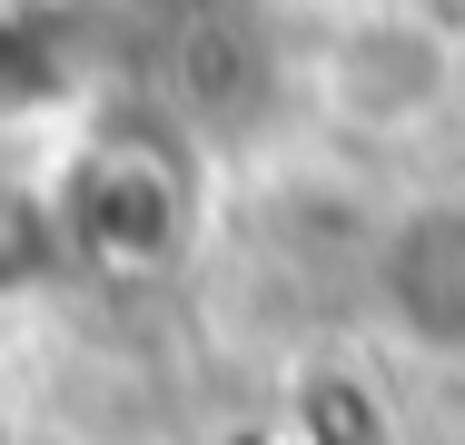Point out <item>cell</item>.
<instances>
[{
    "mask_svg": "<svg viewBox=\"0 0 465 445\" xmlns=\"http://www.w3.org/2000/svg\"><path fill=\"white\" fill-rule=\"evenodd\" d=\"M465 80V50L446 20H426V10H367V20H347L327 50H317V99L347 119V129H376V139H396V129H426Z\"/></svg>",
    "mask_w": 465,
    "mask_h": 445,
    "instance_id": "obj_1",
    "label": "cell"
},
{
    "mask_svg": "<svg viewBox=\"0 0 465 445\" xmlns=\"http://www.w3.org/2000/svg\"><path fill=\"white\" fill-rule=\"evenodd\" d=\"M386 317L426 356H465V208H416L386 228Z\"/></svg>",
    "mask_w": 465,
    "mask_h": 445,
    "instance_id": "obj_2",
    "label": "cell"
},
{
    "mask_svg": "<svg viewBox=\"0 0 465 445\" xmlns=\"http://www.w3.org/2000/svg\"><path fill=\"white\" fill-rule=\"evenodd\" d=\"M70 238L99 258H169V188L149 159H90L70 188Z\"/></svg>",
    "mask_w": 465,
    "mask_h": 445,
    "instance_id": "obj_3",
    "label": "cell"
},
{
    "mask_svg": "<svg viewBox=\"0 0 465 445\" xmlns=\"http://www.w3.org/2000/svg\"><path fill=\"white\" fill-rule=\"evenodd\" d=\"M287 436L297 445H396V416L376 406V386H357V376H307Z\"/></svg>",
    "mask_w": 465,
    "mask_h": 445,
    "instance_id": "obj_4",
    "label": "cell"
},
{
    "mask_svg": "<svg viewBox=\"0 0 465 445\" xmlns=\"http://www.w3.org/2000/svg\"><path fill=\"white\" fill-rule=\"evenodd\" d=\"M258 445H297V436H258Z\"/></svg>",
    "mask_w": 465,
    "mask_h": 445,
    "instance_id": "obj_5",
    "label": "cell"
}]
</instances>
